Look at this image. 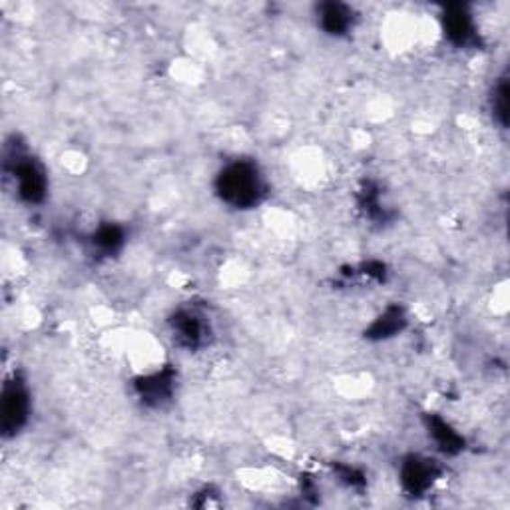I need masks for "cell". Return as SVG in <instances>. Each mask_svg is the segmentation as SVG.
<instances>
[{
	"instance_id": "1",
	"label": "cell",
	"mask_w": 510,
	"mask_h": 510,
	"mask_svg": "<svg viewBox=\"0 0 510 510\" xmlns=\"http://www.w3.org/2000/svg\"><path fill=\"white\" fill-rule=\"evenodd\" d=\"M217 194L233 207H251L261 200L263 179L250 162H232L217 176Z\"/></svg>"
},
{
	"instance_id": "2",
	"label": "cell",
	"mask_w": 510,
	"mask_h": 510,
	"mask_svg": "<svg viewBox=\"0 0 510 510\" xmlns=\"http://www.w3.org/2000/svg\"><path fill=\"white\" fill-rule=\"evenodd\" d=\"M28 414H31V393L21 377L14 375L3 389V431L16 434L26 424Z\"/></svg>"
},
{
	"instance_id": "3",
	"label": "cell",
	"mask_w": 510,
	"mask_h": 510,
	"mask_svg": "<svg viewBox=\"0 0 510 510\" xmlns=\"http://www.w3.org/2000/svg\"><path fill=\"white\" fill-rule=\"evenodd\" d=\"M14 186L18 187V194H21L26 202L36 204L44 197L46 190V178L41 166L32 162L31 158L21 159V162L14 164Z\"/></svg>"
},
{
	"instance_id": "4",
	"label": "cell",
	"mask_w": 510,
	"mask_h": 510,
	"mask_svg": "<svg viewBox=\"0 0 510 510\" xmlns=\"http://www.w3.org/2000/svg\"><path fill=\"white\" fill-rule=\"evenodd\" d=\"M204 317L196 311H179L174 319V337L178 342L187 347H197L204 342L205 333V323L202 321Z\"/></svg>"
},
{
	"instance_id": "5",
	"label": "cell",
	"mask_w": 510,
	"mask_h": 510,
	"mask_svg": "<svg viewBox=\"0 0 510 510\" xmlns=\"http://www.w3.org/2000/svg\"><path fill=\"white\" fill-rule=\"evenodd\" d=\"M319 24L325 32L333 36L345 34L353 26V11L345 5H321Z\"/></svg>"
},
{
	"instance_id": "6",
	"label": "cell",
	"mask_w": 510,
	"mask_h": 510,
	"mask_svg": "<svg viewBox=\"0 0 510 510\" xmlns=\"http://www.w3.org/2000/svg\"><path fill=\"white\" fill-rule=\"evenodd\" d=\"M431 477V469L424 465V460L419 459L409 460V465H405L403 469V483L407 485L413 493H421V490L427 488L433 480Z\"/></svg>"
}]
</instances>
